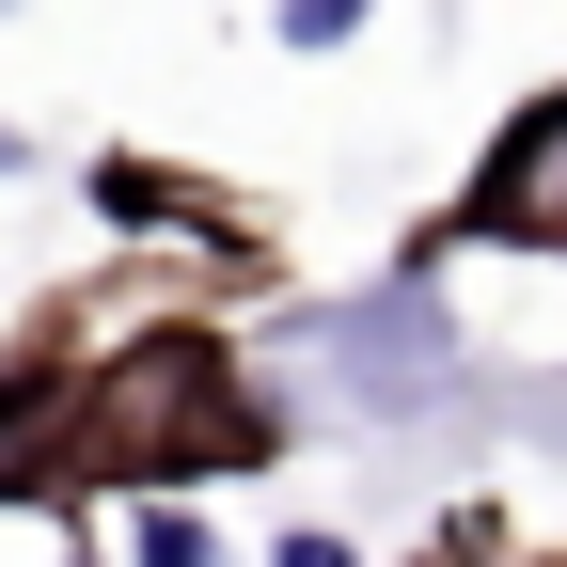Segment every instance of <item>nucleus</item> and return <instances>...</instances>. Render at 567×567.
I'll use <instances>...</instances> for the list:
<instances>
[{"mask_svg": "<svg viewBox=\"0 0 567 567\" xmlns=\"http://www.w3.org/2000/svg\"><path fill=\"white\" fill-rule=\"evenodd\" d=\"M473 221H488V237H567V95H536L505 142H488Z\"/></svg>", "mask_w": 567, "mask_h": 567, "instance_id": "nucleus-1", "label": "nucleus"}, {"mask_svg": "<svg viewBox=\"0 0 567 567\" xmlns=\"http://www.w3.org/2000/svg\"><path fill=\"white\" fill-rule=\"evenodd\" d=\"M126 567H221V536H205L189 505H142L126 520Z\"/></svg>", "mask_w": 567, "mask_h": 567, "instance_id": "nucleus-2", "label": "nucleus"}, {"mask_svg": "<svg viewBox=\"0 0 567 567\" xmlns=\"http://www.w3.org/2000/svg\"><path fill=\"white\" fill-rule=\"evenodd\" d=\"M363 17H379V0H284V48H347Z\"/></svg>", "mask_w": 567, "mask_h": 567, "instance_id": "nucleus-3", "label": "nucleus"}, {"mask_svg": "<svg viewBox=\"0 0 567 567\" xmlns=\"http://www.w3.org/2000/svg\"><path fill=\"white\" fill-rule=\"evenodd\" d=\"M268 567H363V551H347L331 520H284V551H268Z\"/></svg>", "mask_w": 567, "mask_h": 567, "instance_id": "nucleus-4", "label": "nucleus"}]
</instances>
